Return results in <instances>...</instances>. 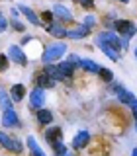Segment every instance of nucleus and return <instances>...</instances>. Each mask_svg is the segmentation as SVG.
I'll list each match as a JSON object with an SVG mask.
<instances>
[{
	"instance_id": "f257e3e1",
	"label": "nucleus",
	"mask_w": 137,
	"mask_h": 156,
	"mask_svg": "<svg viewBox=\"0 0 137 156\" xmlns=\"http://www.w3.org/2000/svg\"><path fill=\"white\" fill-rule=\"evenodd\" d=\"M65 53H67V45H65V43H51L49 47L43 49L41 58H43V62H53V61H59Z\"/></svg>"
},
{
	"instance_id": "f03ea898",
	"label": "nucleus",
	"mask_w": 137,
	"mask_h": 156,
	"mask_svg": "<svg viewBox=\"0 0 137 156\" xmlns=\"http://www.w3.org/2000/svg\"><path fill=\"white\" fill-rule=\"evenodd\" d=\"M112 27H114L116 33L124 35L125 39H131V37L135 35V31H137V27L131 22H127V20H116V22L112 23Z\"/></svg>"
},
{
	"instance_id": "7ed1b4c3",
	"label": "nucleus",
	"mask_w": 137,
	"mask_h": 156,
	"mask_svg": "<svg viewBox=\"0 0 137 156\" xmlns=\"http://www.w3.org/2000/svg\"><path fill=\"white\" fill-rule=\"evenodd\" d=\"M112 88H114V92H116V96H117V100L121 101V104H127L133 109V107L137 105V100H135V96L131 94L129 90H125L124 86H120V84H116V82H112Z\"/></svg>"
},
{
	"instance_id": "20e7f679",
	"label": "nucleus",
	"mask_w": 137,
	"mask_h": 156,
	"mask_svg": "<svg viewBox=\"0 0 137 156\" xmlns=\"http://www.w3.org/2000/svg\"><path fill=\"white\" fill-rule=\"evenodd\" d=\"M96 39H102V41H106V43H110L112 47L116 49V51H120V49H124L127 47V43H129V39H120L117 37V33H112V31H104V33H98V37Z\"/></svg>"
},
{
	"instance_id": "39448f33",
	"label": "nucleus",
	"mask_w": 137,
	"mask_h": 156,
	"mask_svg": "<svg viewBox=\"0 0 137 156\" xmlns=\"http://www.w3.org/2000/svg\"><path fill=\"white\" fill-rule=\"evenodd\" d=\"M2 109H4V113H2V123H4V127H20L18 115H16V111H14L12 104L2 105Z\"/></svg>"
},
{
	"instance_id": "423d86ee",
	"label": "nucleus",
	"mask_w": 137,
	"mask_h": 156,
	"mask_svg": "<svg viewBox=\"0 0 137 156\" xmlns=\"http://www.w3.org/2000/svg\"><path fill=\"white\" fill-rule=\"evenodd\" d=\"M0 144H2L6 150H10V152H16V154H20V152H22V148H24L20 140L10 139V136L4 135V133H0Z\"/></svg>"
},
{
	"instance_id": "0eeeda50",
	"label": "nucleus",
	"mask_w": 137,
	"mask_h": 156,
	"mask_svg": "<svg viewBox=\"0 0 137 156\" xmlns=\"http://www.w3.org/2000/svg\"><path fill=\"white\" fill-rule=\"evenodd\" d=\"M43 104H45V92H43V88H33L31 92H29V105L31 107H41Z\"/></svg>"
},
{
	"instance_id": "6e6552de",
	"label": "nucleus",
	"mask_w": 137,
	"mask_h": 156,
	"mask_svg": "<svg viewBox=\"0 0 137 156\" xmlns=\"http://www.w3.org/2000/svg\"><path fill=\"white\" fill-rule=\"evenodd\" d=\"M8 57L12 58V61L16 62V65H22V66L28 62V55L24 53V49H22V47H18V45H12V47H10Z\"/></svg>"
},
{
	"instance_id": "1a4fd4ad",
	"label": "nucleus",
	"mask_w": 137,
	"mask_h": 156,
	"mask_svg": "<svg viewBox=\"0 0 137 156\" xmlns=\"http://www.w3.org/2000/svg\"><path fill=\"white\" fill-rule=\"evenodd\" d=\"M96 43H98V47L102 49V53L108 57V58H112V61H117L120 58V55H117V51L114 47L110 45V43H106V41H102V39H96Z\"/></svg>"
},
{
	"instance_id": "9d476101",
	"label": "nucleus",
	"mask_w": 137,
	"mask_h": 156,
	"mask_svg": "<svg viewBox=\"0 0 137 156\" xmlns=\"http://www.w3.org/2000/svg\"><path fill=\"white\" fill-rule=\"evenodd\" d=\"M90 31H92V29L82 23V26H78L76 29H72V31H67V37L68 39H84V37L90 35Z\"/></svg>"
},
{
	"instance_id": "9b49d317",
	"label": "nucleus",
	"mask_w": 137,
	"mask_h": 156,
	"mask_svg": "<svg viewBox=\"0 0 137 156\" xmlns=\"http://www.w3.org/2000/svg\"><path fill=\"white\" fill-rule=\"evenodd\" d=\"M55 78L53 76H49L47 72H41V74H37V78H35V84L39 86V88H43V90H45V88H53L55 86Z\"/></svg>"
},
{
	"instance_id": "f8f14e48",
	"label": "nucleus",
	"mask_w": 137,
	"mask_h": 156,
	"mask_svg": "<svg viewBox=\"0 0 137 156\" xmlns=\"http://www.w3.org/2000/svg\"><path fill=\"white\" fill-rule=\"evenodd\" d=\"M61 136H63V129H61V127H49V129L45 131V140L49 144L61 140Z\"/></svg>"
},
{
	"instance_id": "ddd939ff",
	"label": "nucleus",
	"mask_w": 137,
	"mask_h": 156,
	"mask_svg": "<svg viewBox=\"0 0 137 156\" xmlns=\"http://www.w3.org/2000/svg\"><path fill=\"white\" fill-rule=\"evenodd\" d=\"M53 14H55L61 22H71V20H72L71 10L65 8V6H61V4H55V6H53Z\"/></svg>"
},
{
	"instance_id": "4468645a",
	"label": "nucleus",
	"mask_w": 137,
	"mask_h": 156,
	"mask_svg": "<svg viewBox=\"0 0 137 156\" xmlns=\"http://www.w3.org/2000/svg\"><path fill=\"white\" fill-rule=\"evenodd\" d=\"M43 72H47V74H49V76H53L55 80H63V82L68 80V78L61 72V68L55 66V65H49V62H45V66H43Z\"/></svg>"
},
{
	"instance_id": "2eb2a0df",
	"label": "nucleus",
	"mask_w": 137,
	"mask_h": 156,
	"mask_svg": "<svg viewBox=\"0 0 137 156\" xmlns=\"http://www.w3.org/2000/svg\"><path fill=\"white\" fill-rule=\"evenodd\" d=\"M18 10L28 18V22H31V23H33V26H41V20L37 18V14L33 12L31 8H28V6H18Z\"/></svg>"
},
{
	"instance_id": "dca6fc26",
	"label": "nucleus",
	"mask_w": 137,
	"mask_h": 156,
	"mask_svg": "<svg viewBox=\"0 0 137 156\" xmlns=\"http://www.w3.org/2000/svg\"><path fill=\"white\" fill-rule=\"evenodd\" d=\"M88 143H90V135H88V131H80V133L75 136V140H72V146H75V148H84Z\"/></svg>"
},
{
	"instance_id": "f3484780",
	"label": "nucleus",
	"mask_w": 137,
	"mask_h": 156,
	"mask_svg": "<svg viewBox=\"0 0 137 156\" xmlns=\"http://www.w3.org/2000/svg\"><path fill=\"white\" fill-rule=\"evenodd\" d=\"M24 96H26V88L24 84H14L10 88V98H12V101H22Z\"/></svg>"
},
{
	"instance_id": "a211bd4d",
	"label": "nucleus",
	"mask_w": 137,
	"mask_h": 156,
	"mask_svg": "<svg viewBox=\"0 0 137 156\" xmlns=\"http://www.w3.org/2000/svg\"><path fill=\"white\" fill-rule=\"evenodd\" d=\"M47 33H51V35L55 37H67V29L63 26H59V23H47Z\"/></svg>"
},
{
	"instance_id": "6ab92c4d",
	"label": "nucleus",
	"mask_w": 137,
	"mask_h": 156,
	"mask_svg": "<svg viewBox=\"0 0 137 156\" xmlns=\"http://www.w3.org/2000/svg\"><path fill=\"white\" fill-rule=\"evenodd\" d=\"M80 68H84V70H88V72H94V74H98L102 66L98 65V62L90 61V58H80Z\"/></svg>"
},
{
	"instance_id": "aec40b11",
	"label": "nucleus",
	"mask_w": 137,
	"mask_h": 156,
	"mask_svg": "<svg viewBox=\"0 0 137 156\" xmlns=\"http://www.w3.org/2000/svg\"><path fill=\"white\" fill-rule=\"evenodd\" d=\"M37 121L41 125H49L53 121V113L49 109H43V107H39V111H37Z\"/></svg>"
},
{
	"instance_id": "412c9836",
	"label": "nucleus",
	"mask_w": 137,
	"mask_h": 156,
	"mask_svg": "<svg viewBox=\"0 0 137 156\" xmlns=\"http://www.w3.org/2000/svg\"><path fill=\"white\" fill-rule=\"evenodd\" d=\"M28 148H29V152H31V156H45L43 154V150L39 148V144H37V140L33 139V136H28Z\"/></svg>"
},
{
	"instance_id": "4be33fe9",
	"label": "nucleus",
	"mask_w": 137,
	"mask_h": 156,
	"mask_svg": "<svg viewBox=\"0 0 137 156\" xmlns=\"http://www.w3.org/2000/svg\"><path fill=\"white\" fill-rule=\"evenodd\" d=\"M59 68H61V72L65 74L67 78H71L72 76V72H75V65H72L71 61H65V62H61V65H57Z\"/></svg>"
},
{
	"instance_id": "5701e85b",
	"label": "nucleus",
	"mask_w": 137,
	"mask_h": 156,
	"mask_svg": "<svg viewBox=\"0 0 137 156\" xmlns=\"http://www.w3.org/2000/svg\"><path fill=\"white\" fill-rule=\"evenodd\" d=\"M51 148H53V154H55V156H67V146H65V143H63V140L53 143Z\"/></svg>"
},
{
	"instance_id": "b1692460",
	"label": "nucleus",
	"mask_w": 137,
	"mask_h": 156,
	"mask_svg": "<svg viewBox=\"0 0 137 156\" xmlns=\"http://www.w3.org/2000/svg\"><path fill=\"white\" fill-rule=\"evenodd\" d=\"M98 76H100V80H104V82H114V74H112V70H108V68H100Z\"/></svg>"
},
{
	"instance_id": "393cba45",
	"label": "nucleus",
	"mask_w": 137,
	"mask_h": 156,
	"mask_svg": "<svg viewBox=\"0 0 137 156\" xmlns=\"http://www.w3.org/2000/svg\"><path fill=\"white\" fill-rule=\"evenodd\" d=\"M8 70V57L6 55H0V72Z\"/></svg>"
},
{
	"instance_id": "a878e982",
	"label": "nucleus",
	"mask_w": 137,
	"mask_h": 156,
	"mask_svg": "<svg viewBox=\"0 0 137 156\" xmlns=\"http://www.w3.org/2000/svg\"><path fill=\"white\" fill-rule=\"evenodd\" d=\"M12 27L16 29V31H24V23L20 22V20H16V18L12 20Z\"/></svg>"
},
{
	"instance_id": "bb28decb",
	"label": "nucleus",
	"mask_w": 137,
	"mask_h": 156,
	"mask_svg": "<svg viewBox=\"0 0 137 156\" xmlns=\"http://www.w3.org/2000/svg\"><path fill=\"white\" fill-rule=\"evenodd\" d=\"M94 23H96V18H94V16H86V18H84V26H88L90 29H92V26H94Z\"/></svg>"
},
{
	"instance_id": "cd10ccee",
	"label": "nucleus",
	"mask_w": 137,
	"mask_h": 156,
	"mask_svg": "<svg viewBox=\"0 0 137 156\" xmlns=\"http://www.w3.org/2000/svg\"><path fill=\"white\" fill-rule=\"evenodd\" d=\"M6 27H8V22H6V18H4L2 14H0V31H4Z\"/></svg>"
},
{
	"instance_id": "c85d7f7f",
	"label": "nucleus",
	"mask_w": 137,
	"mask_h": 156,
	"mask_svg": "<svg viewBox=\"0 0 137 156\" xmlns=\"http://www.w3.org/2000/svg\"><path fill=\"white\" fill-rule=\"evenodd\" d=\"M68 61H71L75 66H80V58H78L76 55H71V57H68Z\"/></svg>"
},
{
	"instance_id": "c756f323",
	"label": "nucleus",
	"mask_w": 137,
	"mask_h": 156,
	"mask_svg": "<svg viewBox=\"0 0 137 156\" xmlns=\"http://www.w3.org/2000/svg\"><path fill=\"white\" fill-rule=\"evenodd\" d=\"M53 16H55V14H53V12H49V10H47V12H43V20H45V22H51Z\"/></svg>"
},
{
	"instance_id": "7c9ffc66",
	"label": "nucleus",
	"mask_w": 137,
	"mask_h": 156,
	"mask_svg": "<svg viewBox=\"0 0 137 156\" xmlns=\"http://www.w3.org/2000/svg\"><path fill=\"white\" fill-rule=\"evenodd\" d=\"M76 2H80V4H82V6H84V8H90L94 0H76Z\"/></svg>"
},
{
	"instance_id": "2f4dec72",
	"label": "nucleus",
	"mask_w": 137,
	"mask_h": 156,
	"mask_svg": "<svg viewBox=\"0 0 137 156\" xmlns=\"http://www.w3.org/2000/svg\"><path fill=\"white\" fill-rule=\"evenodd\" d=\"M133 117H135V121H137V105L133 107Z\"/></svg>"
},
{
	"instance_id": "473e14b6",
	"label": "nucleus",
	"mask_w": 137,
	"mask_h": 156,
	"mask_svg": "<svg viewBox=\"0 0 137 156\" xmlns=\"http://www.w3.org/2000/svg\"><path fill=\"white\" fill-rule=\"evenodd\" d=\"M131 156H137V148H133V152H131Z\"/></svg>"
},
{
	"instance_id": "72a5a7b5",
	"label": "nucleus",
	"mask_w": 137,
	"mask_h": 156,
	"mask_svg": "<svg viewBox=\"0 0 137 156\" xmlns=\"http://www.w3.org/2000/svg\"><path fill=\"white\" fill-rule=\"evenodd\" d=\"M120 2H125V4H127V2H129V0H120Z\"/></svg>"
},
{
	"instance_id": "f704fd0d",
	"label": "nucleus",
	"mask_w": 137,
	"mask_h": 156,
	"mask_svg": "<svg viewBox=\"0 0 137 156\" xmlns=\"http://www.w3.org/2000/svg\"><path fill=\"white\" fill-rule=\"evenodd\" d=\"M135 57H137V49H135Z\"/></svg>"
},
{
	"instance_id": "c9c22d12",
	"label": "nucleus",
	"mask_w": 137,
	"mask_h": 156,
	"mask_svg": "<svg viewBox=\"0 0 137 156\" xmlns=\"http://www.w3.org/2000/svg\"><path fill=\"white\" fill-rule=\"evenodd\" d=\"M67 156H68V154H67Z\"/></svg>"
}]
</instances>
